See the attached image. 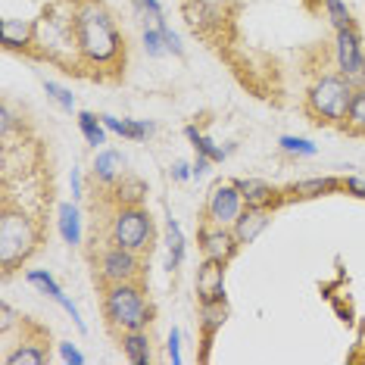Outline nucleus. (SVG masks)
Wrapping results in <instances>:
<instances>
[{
    "label": "nucleus",
    "instance_id": "obj_14",
    "mask_svg": "<svg viewBox=\"0 0 365 365\" xmlns=\"http://www.w3.org/2000/svg\"><path fill=\"white\" fill-rule=\"evenodd\" d=\"M122 166H125V156L119 150H100L97 159H94V181L113 187L122 178Z\"/></svg>",
    "mask_w": 365,
    "mask_h": 365
},
{
    "label": "nucleus",
    "instance_id": "obj_37",
    "mask_svg": "<svg viewBox=\"0 0 365 365\" xmlns=\"http://www.w3.org/2000/svg\"><path fill=\"white\" fill-rule=\"evenodd\" d=\"M209 166H213V159H209V156H200V153H197V159H194V178H203V175L209 172Z\"/></svg>",
    "mask_w": 365,
    "mask_h": 365
},
{
    "label": "nucleus",
    "instance_id": "obj_4",
    "mask_svg": "<svg viewBox=\"0 0 365 365\" xmlns=\"http://www.w3.org/2000/svg\"><path fill=\"white\" fill-rule=\"evenodd\" d=\"M356 85L344 75H322L306 94V109L309 116H316L318 122L328 125H347V113L353 104Z\"/></svg>",
    "mask_w": 365,
    "mask_h": 365
},
{
    "label": "nucleus",
    "instance_id": "obj_7",
    "mask_svg": "<svg viewBox=\"0 0 365 365\" xmlns=\"http://www.w3.org/2000/svg\"><path fill=\"white\" fill-rule=\"evenodd\" d=\"M338 66L340 75L349 78L356 87L365 85V54L356 28H340L338 32Z\"/></svg>",
    "mask_w": 365,
    "mask_h": 365
},
{
    "label": "nucleus",
    "instance_id": "obj_24",
    "mask_svg": "<svg viewBox=\"0 0 365 365\" xmlns=\"http://www.w3.org/2000/svg\"><path fill=\"white\" fill-rule=\"evenodd\" d=\"M185 135H187V141H191V147H194L197 153H200V156H209V159H213V163H222V159L228 156V150L216 147V144L209 141V137L203 135V131L197 128V125H187V128H185Z\"/></svg>",
    "mask_w": 365,
    "mask_h": 365
},
{
    "label": "nucleus",
    "instance_id": "obj_22",
    "mask_svg": "<svg viewBox=\"0 0 365 365\" xmlns=\"http://www.w3.org/2000/svg\"><path fill=\"white\" fill-rule=\"evenodd\" d=\"M25 281L32 284V287L38 290V294L50 297V300H54V303H60V306H63L66 300H69V297L63 294V287H60V284L54 281V275H50V272H44V268H32V272L25 275Z\"/></svg>",
    "mask_w": 365,
    "mask_h": 365
},
{
    "label": "nucleus",
    "instance_id": "obj_10",
    "mask_svg": "<svg viewBox=\"0 0 365 365\" xmlns=\"http://www.w3.org/2000/svg\"><path fill=\"white\" fill-rule=\"evenodd\" d=\"M197 300L200 303H225V262L203 259L197 268Z\"/></svg>",
    "mask_w": 365,
    "mask_h": 365
},
{
    "label": "nucleus",
    "instance_id": "obj_6",
    "mask_svg": "<svg viewBox=\"0 0 365 365\" xmlns=\"http://www.w3.org/2000/svg\"><path fill=\"white\" fill-rule=\"evenodd\" d=\"M94 275L100 278L104 287H109V284H122V281H141V275H144L141 253L125 250V247L109 240L104 250L97 253V259H94Z\"/></svg>",
    "mask_w": 365,
    "mask_h": 365
},
{
    "label": "nucleus",
    "instance_id": "obj_39",
    "mask_svg": "<svg viewBox=\"0 0 365 365\" xmlns=\"http://www.w3.org/2000/svg\"><path fill=\"white\" fill-rule=\"evenodd\" d=\"M72 197H82V175H78V169H72Z\"/></svg>",
    "mask_w": 365,
    "mask_h": 365
},
{
    "label": "nucleus",
    "instance_id": "obj_33",
    "mask_svg": "<svg viewBox=\"0 0 365 365\" xmlns=\"http://www.w3.org/2000/svg\"><path fill=\"white\" fill-rule=\"evenodd\" d=\"M135 6L144 13V16H150L153 22L163 19V6H159V0H135Z\"/></svg>",
    "mask_w": 365,
    "mask_h": 365
},
{
    "label": "nucleus",
    "instance_id": "obj_8",
    "mask_svg": "<svg viewBox=\"0 0 365 365\" xmlns=\"http://www.w3.org/2000/svg\"><path fill=\"white\" fill-rule=\"evenodd\" d=\"M244 213V197L237 185H216L206 197V222L213 225H235L237 216Z\"/></svg>",
    "mask_w": 365,
    "mask_h": 365
},
{
    "label": "nucleus",
    "instance_id": "obj_38",
    "mask_svg": "<svg viewBox=\"0 0 365 365\" xmlns=\"http://www.w3.org/2000/svg\"><path fill=\"white\" fill-rule=\"evenodd\" d=\"M344 187H347L349 194H356V197H362V200H365V181H359V178H347Z\"/></svg>",
    "mask_w": 365,
    "mask_h": 365
},
{
    "label": "nucleus",
    "instance_id": "obj_32",
    "mask_svg": "<svg viewBox=\"0 0 365 365\" xmlns=\"http://www.w3.org/2000/svg\"><path fill=\"white\" fill-rule=\"evenodd\" d=\"M156 25H159V32H163V38H166V50H169V54H175V56L185 54V47H181V38L172 32L169 25H166V19H159Z\"/></svg>",
    "mask_w": 365,
    "mask_h": 365
},
{
    "label": "nucleus",
    "instance_id": "obj_28",
    "mask_svg": "<svg viewBox=\"0 0 365 365\" xmlns=\"http://www.w3.org/2000/svg\"><path fill=\"white\" fill-rule=\"evenodd\" d=\"M325 13H328V19H331V25L338 28V32L340 28H353V16H349L344 0H325Z\"/></svg>",
    "mask_w": 365,
    "mask_h": 365
},
{
    "label": "nucleus",
    "instance_id": "obj_18",
    "mask_svg": "<svg viewBox=\"0 0 365 365\" xmlns=\"http://www.w3.org/2000/svg\"><path fill=\"white\" fill-rule=\"evenodd\" d=\"M0 28H4V44L10 50H25L28 44H35V25H32V22L4 19V22H0Z\"/></svg>",
    "mask_w": 365,
    "mask_h": 365
},
{
    "label": "nucleus",
    "instance_id": "obj_15",
    "mask_svg": "<svg viewBox=\"0 0 365 365\" xmlns=\"http://www.w3.org/2000/svg\"><path fill=\"white\" fill-rule=\"evenodd\" d=\"M344 187V181L338 178H306V181H294V185L284 191V197H297V200H312V197H325Z\"/></svg>",
    "mask_w": 365,
    "mask_h": 365
},
{
    "label": "nucleus",
    "instance_id": "obj_1",
    "mask_svg": "<svg viewBox=\"0 0 365 365\" xmlns=\"http://www.w3.org/2000/svg\"><path fill=\"white\" fill-rule=\"evenodd\" d=\"M75 25V44L78 54L94 66H113L122 56V35L116 28L113 16L97 4V0H85L72 16Z\"/></svg>",
    "mask_w": 365,
    "mask_h": 365
},
{
    "label": "nucleus",
    "instance_id": "obj_29",
    "mask_svg": "<svg viewBox=\"0 0 365 365\" xmlns=\"http://www.w3.org/2000/svg\"><path fill=\"white\" fill-rule=\"evenodd\" d=\"M278 147L284 153H297V156H316L318 147L312 141H306V137H297V135H284L278 141Z\"/></svg>",
    "mask_w": 365,
    "mask_h": 365
},
{
    "label": "nucleus",
    "instance_id": "obj_25",
    "mask_svg": "<svg viewBox=\"0 0 365 365\" xmlns=\"http://www.w3.org/2000/svg\"><path fill=\"white\" fill-rule=\"evenodd\" d=\"M185 253H187V240L181 235L178 222L169 218V262H166V268H169V272H178L181 262H185Z\"/></svg>",
    "mask_w": 365,
    "mask_h": 365
},
{
    "label": "nucleus",
    "instance_id": "obj_11",
    "mask_svg": "<svg viewBox=\"0 0 365 365\" xmlns=\"http://www.w3.org/2000/svg\"><path fill=\"white\" fill-rule=\"evenodd\" d=\"M240 187V197H244V206H256V209H275L281 206L287 197L281 191H275L268 181H259V178H240L235 181Z\"/></svg>",
    "mask_w": 365,
    "mask_h": 365
},
{
    "label": "nucleus",
    "instance_id": "obj_2",
    "mask_svg": "<svg viewBox=\"0 0 365 365\" xmlns=\"http://www.w3.org/2000/svg\"><path fill=\"white\" fill-rule=\"evenodd\" d=\"M104 316L113 331H147L153 309L141 281H122L104 287Z\"/></svg>",
    "mask_w": 365,
    "mask_h": 365
},
{
    "label": "nucleus",
    "instance_id": "obj_35",
    "mask_svg": "<svg viewBox=\"0 0 365 365\" xmlns=\"http://www.w3.org/2000/svg\"><path fill=\"white\" fill-rule=\"evenodd\" d=\"M178 340H181V331H178V328H172V331H169V359H172L175 365L181 362V349H178Z\"/></svg>",
    "mask_w": 365,
    "mask_h": 365
},
{
    "label": "nucleus",
    "instance_id": "obj_30",
    "mask_svg": "<svg viewBox=\"0 0 365 365\" xmlns=\"http://www.w3.org/2000/svg\"><path fill=\"white\" fill-rule=\"evenodd\" d=\"M44 91H47V97L50 100H56L66 113H72L75 109V94L69 91V87H63V85H56V82H44Z\"/></svg>",
    "mask_w": 365,
    "mask_h": 365
},
{
    "label": "nucleus",
    "instance_id": "obj_13",
    "mask_svg": "<svg viewBox=\"0 0 365 365\" xmlns=\"http://www.w3.org/2000/svg\"><path fill=\"white\" fill-rule=\"evenodd\" d=\"M185 19L191 22L194 32L206 35L209 28L222 25V10H218V6L203 4V0H185Z\"/></svg>",
    "mask_w": 365,
    "mask_h": 365
},
{
    "label": "nucleus",
    "instance_id": "obj_40",
    "mask_svg": "<svg viewBox=\"0 0 365 365\" xmlns=\"http://www.w3.org/2000/svg\"><path fill=\"white\" fill-rule=\"evenodd\" d=\"M203 4H209V6H218V10H222V4H225V0H203Z\"/></svg>",
    "mask_w": 365,
    "mask_h": 365
},
{
    "label": "nucleus",
    "instance_id": "obj_20",
    "mask_svg": "<svg viewBox=\"0 0 365 365\" xmlns=\"http://www.w3.org/2000/svg\"><path fill=\"white\" fill-rule=\"evenodd\" d=\"M113 194H116V203H119V206H141L144 194H147V185H144L141 178L122 175V178L113 185Z\"/></svg>",
    "mask_w": 365,
    "mask_h": 365
},
{
    "label": "nucleus",
    "instance_id": "obj_19",
    "mask_svg": "<svg viewBox=\"0 0 365 365\" xmlns=\"http://www.w3.org/2000/svg\"><path fill=\"white\" fill-rule=\"evenodd\" d=\"M228 318V306L225 303H200V328H203V344H213L216 331Z\"/></svg>",
    "mask_w": 365,
    "mask_h": 365
},
{
    "label": "nucleus",
    "instance_id": "obj_26",
    "mask_svg": "<svg viewBox=\"0 0 365 365\" xmlns=\"http://www.w3.org/2000/svg\"><path fill=\"white\" fill-rule=\"evenodd\" d=\"M47 362V347L44 344H22L16 353L6 356V365H44Z\"/></svg>",
    "mask_w": 365,
    "mask_h": 365
},
{
    "label": "nucleus",
    "instance_id": "obj_9",
    "mask_svg": "<svg viewBox=\"0 0 365 365\" xmlns=\"http://www.w3.org/2000/svg\"><path fill=\"white\" fill-rule=\"evenodd\" d=\"M197 237H200L203 256H206V259H216V262H225V266L235 259V253H237V247H240L237 235L228 228V225H213V222H206L200 231H197Z\"/></svg>",
    "mask_w": 365,
    "mask_h": 365
},
{
    "label": "nucleus",
    "instance_id": "obj_17",
    "mask_svg": "<svg viewBox=\"0 0 365 365\" xmlns=\"http://www.w3.org/2000/svg\"><path fill=\"white\" fill-rule=\"evenodd\" d=\"M56 225H60V235L69 247H78L82 244V216H78V206L75 203H60L56 209Z\"/></svg>",
    "mask_w": 365,
    "mask_h": 365
},
{
    "label": "nucleus",
    "instance_id": "obj_27",
    "mask_svg": "<svg viewBox=\"0 0 365 365\" xmlns=\"http://www.w3.org/2000/svg\"><path fill=\"white\" fill-rule=\"evenodd\" d=\"M347 128L353 135H365V85L356 87L353 94V104H349V113H347Z\"/></svg>",
    "mask_w": 365,
    "mask_h": 365
},
{
    "label": "nucleus",
    "instance_id": "obj_5",
    "mask_svg": "<svg viewBox=\"0 0 365 365\" xmlns=\"http://www.w3.org/2000/svg\"><path fill=\"white\" fill-rule=\"evenodd\" d=\"M109 240L144 256V253L153 250L156 225H153V218L144 206H119L109 218Z\"/></svg>",
    "mask_w": 365,
    "mask_h": 365
},
{
    "label": "nucleus",
    "instance_id": "obj_21",
    "mask_svg": "<svg viewBox=\"0 0 365 365\" xmlns=\"http://www.w3.org/2000/svg\"><path fill=\"white\" fill-rule=\"evenodd\" d=\"M100 119H104V125L109 131H116L119 137H128V141H144V137L153 131V125L137 122V119H116V116H100Z\"/></svg>",
    "mask_w": 365,
    "mask_h": 365
},
{
    "label": "nucleus",
    "instance_id": "obj_36",
    "mask_svg": "<svg viewBox=\"0 0 365 365\" xmlns=\"http://www.w3.org/2000/svg\"><path fill=\"white\" fill-rule=\"evenodd\" d=\"M60 356H63V362H85V356L72 344H60Z\"/></svg>",
    "mask_w": 365,
    "mask_h": 365
},
{
    "label": "nucleus",
    "instance_id": "obj_31",
    "mask_svg": "<svg viewBox=\"0 0 365 365\" xmlns=\"http://www.w3.org/2000/svg\"><path fill=\"white\" fill-rule=\"evenodd\" d=\"M144 50H147L150 56H163L166 54V38H163V32H159V25L156 28H144Z\"/></svg>",
    "mask_w": 365,
    "mask_h": 365
},
{
    "label": "nucleus",
    "instance_id": "obj_23",
    "mask_svg": "<svg viewBox=\"0 0 365 365\" xmlns=\"http://www.w3.org/2000/svg\"><path fill=\"white\" fill-rule=\"evenodd\" d=\"M78 128H82V135H85V141L91 144L94 150L97 147H104L106 144V125H104V119H100V116H94V113H78Z\"/></svg>",
    "mask_w": 365,
    "mask_h": 365
},
{
    "label": "nucleus",
    "instance_id": "obj_12",
    "mask_svg": "<svg viewBox=\"0 0 365 365\" xmlns=\"http://www.w3.org/2000/svg\"><path fill=\"white\" fill-rule=\"evenodd\" d=\"M268 222H272V209H256V206H247L244 213L237 216V222L231 225V231L237 235L240 244H253L262 231L268 228Z\"/></svg>",
    "mask_w": 365,
    "mask_h": 365
},
{
    "label": "nucleus",
    "instance_id": "obj_34",
    "mask_svg": "<svg viewBox=\"0 0 365 365\" xmlns=\"http://www.w3.org/2000/svg\"><path fill=\"white\" fill-rule=\"evenodd\" d=\"M172 178H175V181L194 178V163H185V159H178V163H175V169H172Z\"/></svg>",
    "mask_w": 365,
    "mask_h": 365
},
{
    "label": "nucleus",
    "instance_id": "obj_16",
    "mask_svg": "<svg viewBox=\"0 0 365 365\" xmlns=\"http://www.w3.org/2000/svg\"><path fill=\"white\" fill-rule=\"evenodd\" d=\"M119 344H122V353H125L128 362H135V365H147L150 362V338H147V331H122Z\"/></svg>",
    "mask_w": 365,
    "mask_h": 365
},
{
    "label": "nucleus",
    "instance_id": "obj_3",
    "mask_svg": "<svg viewBox=\"0 0 365 365\" xmlns=\"http://www.w3.org/2000/svg\"><path fill=\"white\" fill-rule=\"evenodd\" d=\"M38 244H41L38 222L6 203L4 216H0V266H4V278H10L22 262L38 250Z\"/></svg>",
    "mask_w": 365,
    "mask_h": 365
}]
</instances>
